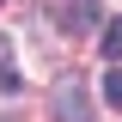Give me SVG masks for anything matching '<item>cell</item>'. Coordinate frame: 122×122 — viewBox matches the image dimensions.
I'll use <instances>...</instances> for the list:
<instances>
[{
	"label": "cell",
	"mask_w": 122,
	"mask_h": 122,
	"mask_svg": "<svg viewBox=\"0 0 122 122\" xmlns=\"http://www.w3.org/2000/svg\"><path fill=\"white\" fill-rule=\"evenodd\" d=\"M0 86L18 92V61H12V49H6V43H0Z\"/></svg>",
	"instance_id": "obj_3"
},
{
	"label": "cell",
	"mask_w": 122,
	"mask_h": 122,
	"mask_svg": "<svg viewBox=\"0 0 122 122\" xmlns=\"http://www.w3.org/2000/svg\"><path fill=\"white\" fill-rule=\"evenodd\" d=\"M104 98H110V104L122 110V61H116V67H110V79H104Z\"/></svg>",
	"instance_id": "obj_5"
},
{
	"label": "cell",
	"mask_w": 122,
	"mask_h": 122,
	"mask_svg": "<svg viewBox=\"0 0 122 122\" xmlns=\"http://www.w3.org/2000/svg\"><path fill=\"white\" fill-rule=\"evenodd\" d=\"M61 30H98V0H67L61 6Z\"/></svg>",
	"instance_id": "obj_1"
},
{
	"label": "cell",
	"mask_w": 122,
	"mask_h": 122,
	"mask_svg": "<svg viewBox=\"0 0 122 122\" xmlns=\"http://www.w3.org/2000/svg\"><path fill=\"white\" fill-rule=\"evenodd\" d=\"M55 110H61L67 122H92V116H86V98H79V86H61V92H55Z\"/></svg>",
	"instance_id": "obj_2"
},
{
	"label": "cell",
	"mask_w": 122,
	"mask_h": 122,
	"mask_svg": "<svg viewBox=\"0 0 122 122\" xmlns=\"http://www.w3.org/2000/svg\"><path fill=\"white\" fill-rule=\"evenodd\" d=\"M104 55L122 61V18H110V25H104Z\"/></svg>",
	"instance_id": "obj_4"
}]
</instances>
